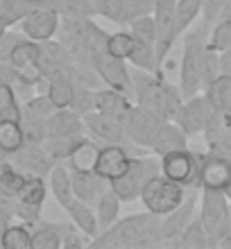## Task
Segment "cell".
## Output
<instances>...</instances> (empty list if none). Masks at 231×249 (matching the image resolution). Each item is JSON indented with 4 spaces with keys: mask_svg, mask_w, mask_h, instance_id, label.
Returning a JSON list of instances; mask_svg holds the SVG:
<instances>
[{
    "mask_svg": "<svg viewBox=\"0 0 231 249\" xmlns=\"http://www.w3.org/2000/svg\"><path fill=\"white\" fill-rule=\"evenodd\" d=\"M161 217L145 211V213H134L109 227V229L100 231L95 238H91L89 247L98 249H120V247H161Z\"/></svg>",
    "mask_w": 231,
    "mask_h": 249,
    "instance_id": "obj_1",
    "label": "cell"
},
{
    "mask_svg": "<svg viewBox=\"0 0 231 249\" xmlns=\"http://www.w3.org/2000/svg\"><path fill=\"white\" fill-rule=\"evenodd\" d=\"M132 89H134V102L145 107L163 120H172L177 113L179 105L184 102V95L179 86L170 84L161 72L150 71H132Z\"/></svg>",
    "mask_w": 231,
    "mask_h": 249,
    "instance_id": "obj_2",
    "label": "cell"
},
{
    "mask_svg": "<svg viewBox=\"0 0 231 249\" xmlns=\"http://www.w3.org/2000/svg\"><path fill=\"white\" fill-rule=\"evenodd\" d=\"M211 27L206 20L191 30H186L184 36V53H181V66H179V91L186 98H193L202 91V54L209 46Z\"/></svg>",
    "mask_w": 231,
    "mask_h": 249,
    "instance_id": "obj_3",
    "label": "cell"
},
{
    "mask_svg": "<svg viewBox=\"0 0 231 249\" xmlns=\"http://www.w3.org/2000/svg\"><path fill=\"white\" fill-rule=\"evenodd\" d=\"M199 222L209 236V247H218V243L231 231L229 197L220 190L202 188V204H199Z\"/></svg>",
    "mask_w": 231,
    "mask_h": 249,
    "instance_id": "obj_4",
    "label": "cell"
},
{
    "mask_svg": "<svg viewBox=\"0 0 231 249\" xmlns=\"http://www.w3.org/2000/svg\"><path fill=\"white\" fill-rule=\"evenodd\" d=\"M188 193L193 190L184 188L181 184L172 181V179L163 177L161 172L159 175H152V177L145 181L143 190H141V202L145 206V211L154 213V215L163 217L165 213H170L184 202Z\"/></svg>",
    "mask_w": 231,
    "mask_h": 249,
    "instance_id": "obj_5",
    "label": "cell"
},
{
    "mask_svg": "<svg viewBox=\"0 0 231 249\" xmlns=\"http://www.w3.org/2000/svg\"><path fill=\"white\" fill-rule=\"evenodd\" d=\"M202 159L204 152L197 150H177V152H168L163 157H159L161 163V175L172 181L181 184L188 190H199V175H202Z\"/></svg>",
    "mask_w": 231,
    "mask_h": 249,
    "instance_id": "obj_6",
    "label": "cell"
},
{
    "mask_svg": "<svg viewBox=\"0 0 231 249\" xmlns=\"http://www.w3.org/2000/svg\"><path fill=\"white\" fill-rule=\"evenodd\" d=\"M159 172H161L159 159L150 157V154L134 157L125 175H120L118 179L109 181V186H111V190L118 195L120 202L129 204V202H134V199H141V190H143L145 181L152 177V175H159Z\"/></svg>",
    "mask_w": 231,
    "mask_h": 249,
    "instance_id": "obj_7",
    "label": "cell"
},
{
    "mask_svg": "<svg viewBox=\"0 0 231 249\" xmlns=\"http://www.w3.org/2000/svg\"><path fill=\"white\" fill-rule=\"evenodd\" d=\"M39 41L27 39L23 34V39L16 41V46L12 48V54H9V64L16 71V84L23 86V89H30V86H39L46 84V79L41 75L39 68Z\"/></svg>",
    "mask_w": 231,
    "mask_h": 249,
    "instance_id": "obj_8",
    "label": "cell"
},
{
    "mask_svg": "<svg viewBox=\"0 0 231 249\" xmlns=\"http://www.w3.org/2000/svg\"><path fill=\"white\" fill-rule=\"evenodd\" d=\"M93 71L98 72V77L102 79L105 86H111L116 91L125 93L134 100V89H132V71L127 68L125 59L113 57L109 50H98L93 54Z\"/></svg>",
    "mask_w": 231,
    "mask_h": 249,
    "instance_id": "obj_9",
    "label": "cell"
},
{
    "mask_svg": "<svg viewBox=\"0 0 231 249\" xmlns=\"http://www.w3.org/2000/svg\"><path fill=\"white\" fill-rule=\"evenodd\" d=\"M175 7L177 0H157L152 9L154 27H157V68L161 72L172 43L177 41V27H175Z\"/></svg>",
    "mask_w": 231,
    "mask_h": 249,
    "instance_id": "obj_10",
    "label": "cell"
},
{
    "mask_svg": "<svg viewBox=\"0 0 231 249\" xmlns=\"http://www.w3.org/2000/svg\"><path fill=\"white\" fill-rule=\"evenodd\" d=\"M98 16L116 25H132L139 16L152 14L157 0H91Z\"/></svg>",
    "mask_w": 231,
    "mask_h": 249,
    "instance_id": "obj_11",
    "label": "cell"
},
{
    "mask_svg": "<svg viewBox=\"0 0 231 249\" xmlns=\"http://www.w3.org/2000/svg\"><path fill=\"white\" fill-rule=\"evenodd\" d=\"M163 123L165 120L161 116H157L154 111H150V109H145L141 105H134L132 111L127 113L125 118V136L129 143L150 150L154 134H157V129Z\"/></svg>",
    "mask_w": 231,
    "mask_h": 249,
    "instance_id": "obj_12",
    "label": "cell"
},
{
    "mask_svg": "<svg viewBox=\"0 0 231 249\" xmlns=\"http://www.w3.org/2000/svg\"><path fill=\"white\" fill-rule=\"evenodd\" d=\"M211 111H213V105L209 102L206 93L199 91V93H195L193 98H186L184 102L179 105L172 123H177L188 136H195V134H202Z\"/></svg>",
    "mask_w": 231,
    "mask_h": 249,
    "instance_id": "obj_13",
    "label": "cell"
},
{
    "mask_svg": "<svg viewBox=\"0 0 231 249\" xmlns=\"http://www.w3.org/2000/svg\"><path fill=\"white\" fill-rule=\"evenodd\" d=\"M195 206H197V197H195V190H193L177 209L161 217V240H163V247H177L179 236L184 233V229L195 217Z\"/></svg>",
    "mask_w": 231,
    "mask_h": 249,
    "instance_id": "obj_14",
    "label": "cell"
},
{
    "mask_svg": "<svg viewBox=\"0 0 231 249\" xmlns=\"http://www.w3.org/2000/svg\"><path fill=\"white\" fill-rule=\"evenodd\" d=\"M9 161H12L20 172H25V175H36V177H48L50 170H53V165H54L50 154L43 150V145L32 143V141H25L23 147H18L14 154H9Z\"/></svg>",
    "mask_w": 231,
    "mask_h": 249,
    "instance_id": "obj_15",
    "label": "cell"
},
{
    "mask_svg": "<svg viewBox=\"0 0 231 249\" xmlns=\"http://www.w3.org/2000/svg\"><path fill=\"white\" fill-rule=\"evenodd\" d=\"M84 118V127L86 134L98 141L100 145H109V143H127L125 136V124L120 120L111 118V116H105L100 111H89L82 116Z\"/></svg>",
    "mask_w": 231,
    "mask_h": 249,
    "instance_id": "obj_16",
    "label": "cell"
},
{
    "mask_svg": "<svg viewBox=\"0 0 231 249\" xmlns=\"http://www.w3.org/2000/svg\"><path fill=\"white\" fill-rule=\"evenodd\" d=\"M59 14L48 9V7H39L34 9L32 14H27L25 18L20 20V32L25 34L27 39L32 41H48V39H54L57 32H59Z\"/></svg>",
    "mask_w": 231,
    "mask_h": 249,
    "instance_id": "obj_17",
    "label": "cell"
},
{
    "mask_svg": "<svg viewBox=\"0 0 231 249\" xmlns=\"http://www.w3.org/2000/svg\"><path fill=\"white\" fill-rule=\"evenodd\" d=\"M231 184V159H225L215 152L206 150L202 159V175H199V190H220L225 193Z\"/></svg>",
    "mask_w": 231,
    "mask_h": 249,
    "instance_id": "obj_18",
    "label": "cell"
},
{
    "mask_svg": "<svg viewBox=\"0 0 231 249\" xmlns=\"http://www.w3.org/2000/svg\"><path fill=\"white\" fill-rule=\"evenodd\" d=\"M132 98L125 95V93L116 91L111 86H100L95 89V111L105 113V116H111V118L120 120L125 124L127 113L132 111Z\"/></svg>",
    "mask_w": 231,
    "mask_h": 249,
    "instance_id": "obj_19",
    "label": "cell"
},
{
    "mask_svg": "<svg viewBox=\"0 0 231 249\" xmlns=\"http://www.w3.org/2000/svg\"><path fill=\"white\" fill-rule=\"evenodd\" d=\"M188 147V134H186L177 123L165 120L161 127L157 129L150 145V152L154 157H163L168 152H177V150H186Z\"/></svg>",
    "mask_w": 231,
    "mask_h": 249,
    "instance_id": "obj_20",
    "label": "cell"
},
{
    "mask_svg": "<svg viewBox=\"0 0 231 249\" xmlns=\"http://www.w3.org/2000/svg\"><path fill=\"white\" fill-rule=\"evenodd\" d=\"M84 131V118L73 107L54 109V113L48 118V136H77Z\"/></svg>",
    "mask_w": 231,
    "mask_h": 249,
    "instance_id": "obj_21",
    "label": "cell"
},
{
    "mask_svg": "<svg viewBox=\"0 0 231 249\" xmlns=\"http://www.w3.org/2000/svg\"><path fill=\"white\" fill-rule=\"evenodd\" d=\"M71 179H73V193L77 199L95 206L98 197L109 188V181L102 179L98 172H73L71 170Z\"/></svg>",
    "mask_w": 231,
    "mask_h": 249,
    "instance_id": "obj_22",
    "label": "cell"
},
{
    "mask_svg": "<svg viewBox=\"0 0 231 249\" xmlns=\"http://www.w3.org/2000/svg\"><path fill=\"white\" fill-rule=\"evenodd\" d=\"M100 147H102V145H100L98 141L84 136L77 145H75V150L71 152V157L66 159V165L73 172H95Z\"/></svg>",
    "mask_w": 231,
    "mask_h": 249,
    "instance_id": "obj_23",
    "label": "cell"
},
{
    "mask_svg": "<svg viewBox=\"0 0 231 249\" xmlns=\"http://www.w3.org/2000/svg\"><path fill=\"white\" fill-rule=\"evenodd\" d=\"M71 217V222L77 227L82 233H86L89 238H95L100 233V224H98V215H95V206L82 202L77 197H73V202L64 209Z\"/></svg>",
    "mask_w": 231,
    "mask_h": 249,
    "instance_id": "obj_24",
    "label": "cell"
},
{
    "mask_svg": "<svg viewBox=\"0 0 231 249\" xmlns=\"http://www.w3.org/2000/svg\"><path fill=\"white\" fill-rule=\"evenodd\" d=\"M48 184H50V193L57 199L61 209H66L73 202V179H71V168L64 163H54L50 175H48Z\"/></svg>",
    "mask_w": 231,
    "mask_h": 249,
    "instance_id": "obj_25",
    "label": "cell"
},
{
    "mask_svg": "<svg viewBox=\"0 0 231 249\" xmlns=\"http://www.w3.org/2000/svg\"><path fill=\"white\" fill-rule=\"evenodd\" d=\"M41 7L57 12L59 18H95L98 16L91 0H41Z\"/></svg>",
    "mask_w": 231,
    "mask_h": 249,
    "instance_id": "obj_26",
    "label": "cell"
},
{
    "mask_svg": "<svg viewBox=\"0 0 231 249\" xmlns=\"http://www.w3.org/2000/svg\"><path fill=\"white\" fill-rule=\"evenodd\" d=\"M75 82L68 75H57V77H50L46 82V95L50 98L57 109H64V107H73L75 100Z\"/></svg>",
    "mask_w": 231,
    "mask_h": 249,
    "instance_id": "obj_27",
    "label": "cell"
},
{
    "mask_svg": "<svg viewBox=\"0 0 231 249\" xmlns=\"http://www.w3.org/2000/svg\"><path fill=\"white\" fill-rule=\"evenodd\" d=\"M41 7V0H0V23L9 30Z\"/></svg>",
    "mask_w": 231,
    "mask_h": 249,
    "instance_id": "obj_28",
    "label": "cell"
},
{
    "mask_svg": "<svg viewBox=\"0 0 231 249\" xmlns=\"http://www.w3.org/2000/svg\"><path fill=\"white\" fill-rule=\"evenodd\" d=\"M120 199L118 195L111 190V186L98 197V202H95V215H98V224H100V231L109 229L116 220L120 217Z\"/></svg>",
    "mask_w": 231,
    "mask_h": 249,
    "instance_id": "obj_29",
    "label": "cell"
},
{
    "mask_svg": "<svg viewBox=\"0 0 231 249\" xmlns=\"http://www.w3.org/2000/svg\"><path fill=\"white\" fill-rule=\"evenodd\" d=\"M206 98L213 105V109H218L220 113H225L231 120V75H220L209 89H206Z\"/></svg>",
    "mask_w": 231,
    "mask_h": 249,
    "instance_id": "obj_30",
    "label": "cell"
},
{
    "mask_svg": "<svg viewBox=\"0 0 231 249\" xmlns=\"http://www.w3.org/2000/svg\"><path fill=\"white\" fill-rule=\"evenodd\" d=\"M25 129L20 120H12V118H2L0 120V150L5 152L7 157L14 154V152L23 147L25 143Z\"/></svg>",
    "mask_w": 231,
    "mask_h": 249,
    "instance_id": "obj_31",
    "label": "cell"
},
{
    "mask_svg": "<svg viewBox=\"0 0 231 249\" xmlns=\"http://www.w3.org/2000/svg\"><path fill=\"white\" fill-rule=\"evenodd\" d=\"M32 249H61L59 222H39L32 227Z\"/></svg>",
    "mask_w": 231,
    "mask_h": 249,
    "instance_id": "obj_32",
    "label": "cell"
},
{
    "mask_svg": "<svg viewBox=\"0 0 231 249\" xmlns=\"http://www.w3.org/2000/svg\"><path fill=\"white\" fill-rule=\"evenodd\" d=\"M0 247L5 249H32V227L27 222H9L2 231Z\"/></svg>",
    "mask_w": 231,
    "mask_h": 249,
    "instance_id": "obj_33",
    "label": "cell"
},
{
    "mask_svg": "<svg viewBox=\"0 0 231 249\" xmlns=\"http://www.w3.org/2000/svg\"><path fill=\"white\" fill-rule=\"evenodd\" d=\"M84 138V134L77 136H46L43 138V150L50 154L54 163H66V159L71 157V152L75 150V145Z\"/></svg>",
    "mask_w": 231,
    "mask_h": 249,
    "instance_id": "obj_34",
    "label": "cell"
},
{
    "mask_svg": "<svg viewBox=\"0 0 231 249\" xmlns=\"http://www.w3.org/2000/svg\"><path fill=\"white\" fill-rule=\"evenodd\" d=\"M202 5H204V0H177V7H175L177 36H181L188 27L195 25V20L202 16Z\"/></svg>",
    "mask_w": 231,
    "mask_h": 249,
    "instance_id": "obj_35",
    "label": "cell"
},
{
    "mask_svg": "<svg viewBox=\"0 0 231 249\" xmlns=\"http://www.w3.org/2000/svg\"><path fill=\"white\" fill-rule=\"evenodd\" d=\"M129 64L134 68H141V71H150V72H159L157 68V46L152 43H145V41L134 39V50L129 54Z\"/></svg>",
    "mask_w": 231,
    "mask_h": 249,
    "instance_id": "obj_36",
    "label": "cell"
},
{
    "mask_svg": "<svg viewBox=\"0 0 231 249\" xmlns=\"http://www.w3.org/2000/svg\"><path fill=\"white\" fill-rule=\"evenodd\" d=\"M25 177H27L25 172H20L18 168L7 159L5 163L0 165V190L9 197H16L18 190L23 188V184H25Z\"/></svg>",
    "mask_w": 231,
    "mask_h": 249,
    "instance_id": "obj_37",
    "label": "cell"
},
{
    "mask_svg": "<svg viewBox=\"0 0 231 249\" xmlns=\"http://www.w3.org/2000/svg\"><path fill=\"white\" fill-rule=\"evenodd\" d=\"M177 247L179 249H206L209 247V236H206V231L197 215L193 217V222L188 224L184 229V233L179 236Z\"/></svg>",
    "mask_w": 231,
    "mask_h": 249,
    "instance_id": "obj_38",
    "label": "cell"
},
{
    "mask_svg": "<svg viewBox=\"0 0 231 249\" xmlns=\"http://www.w3.org/2000/svg\"><path fill=\"white\" fill-rule=\"evenodd\" d=\"M220 75H222L220 72V53L215 48L206 46L204 54H202V91H206Z\"/></svg>",
    "mask_w": 231,
    "mask_h": 249,
    "instance_id": "obj_39",
    "label": "cell"
},
{
    "mask_svg": "<svg viewBox=\"0 0 231 249\" xmlns=\"http://www.w3.org/2000/svg\"><path fill=\"white\" fill-rule=\"evenodd\" d=\"M107 50L113 54V57H118V59H129V54L134 50V34L132 32H113L109 34V39H107Z\"/></svg>",
    "mask_w": 231,
    "mask_h": 249,
    "instance_id": "obj_40",
    "label": "cell"
},
{
    "mask_svg": "<svg viewBox=\"0 0 231 249\" xmlns=\"http://www.w3.org/2000/svg\"><path fill=\"white\" fill-rule=\"evenodd\" d=\"M2 118H12L20 120V105L16 100V91L12 84H0V120Z\"/></svg>",
    "mask_w": 231,
    "mask_h": 249,
    "instance_id": "obj_41",
    "label": "cell"
},
{
    "mask_svg": "<svg viewBox=\"0 0 231 249\" xmlns=\"http://www.w3.org/2000/svg\"><path fill=\"white\" fill-rule=\"evenodd\" d=\"M54 109H57V107L50 102L48 95H34V98H27L25 105L20 107V111L23 113L34 116V118H43V120L50 118V116L54 113Z\"/></svg>",
    "mask_w": 231,
    "mask_h": 249,
    "instance_id": "obj_42",
    "label": "cell"
},
{
    "mask_svg": "<svg viewBox=\"0 0 231 249\" xmlns=\"http://www.w3.org/2000/svg\"><path fill=\"white\" fill-rule=\"evenodd\" d=\"M229 124H231V120L227 118L225 113H220L218 109H213L211 116H209V120H206V124H204V129H202V136H204L206 145L213 143V141H215Z\"/></svg>",
    "mask_w": 231,
    "mask_h": 249,
    "instance_id": "obj_43",
    "label": "cell"
},
{
    "mask_svg": "<svg viewBox=\"0 0 231 249\" xmlns=\"http://www.w3.org/2000/svg\"><path fill=\"white\" fill-rule=\"evenodd\" d=\"M73 109L77 113H82V116L89 111H95V89H91V86H75Z\"/></svg>",
    "mask_w": 231,
    "mask_h": 249,
    "instance_id": "obj_44",
    "label": "cell"
},
{
    "mask_svg": "<svg viewBox=\"0 0 231 249\" xmlns=\"http://www.w3.org/2000/svg\"><path fill=\"white\" fill-rule=\"evenodd\" d=\"M209 150L220 154V157H225V159H231V124L213 141V143H209Z\"/></svg>",
    "mask_w": 231,
    "mask_h": 249,
    "instance_id": "obj_45",
    "label": "cell"
},
{
    "mask_svg": "<svg viewBox=\"0 0 231 249\" xmlns=\"http://www.w3.org/2000/svg\"><path fill=\"white\" fill-rule=\"evenodd\" d=\"M220 72L231 75V50H222L220 53Z\"/></svg>",
    "mask_w": 231,
    "mask_h": 249,
    "instance_id": "obj_46",
    "label": "cell"
},
{
    "mask_svg": "<svg viewBox=\"0 0 231 249\" xmlns=\"http://www.w3.org/2000/svg\"><path fill=\"white\" fill-rule=\"evenodd\" d=\"M218 20H231V0H227L225 7H222V12H220Z\"/></svg>",
    "mask_w": 231,
    "mask_h": 249,
    "instance_id": "obj_47",
    "label": "cell"
},
{
    "mask_svg": "<svg viewBox=\"0 0 231 249\" xmlns=\"http://www.w3.org/2000/svg\"><path fill=\"white\" fill-rule=\"evenodd\" d=\"M218 249H231V231H229V233H227V236L218 243Z\"/></svg>",
    "mask_w": 231,
    "mask_h": 249,
    "instance_id": "obj_48",
    "label": "cell"
},
{
    "mask_svg": "<svg viewBox=\"0 0 231 249\" xmlns=\"http://www.w3.org/2000/svg\"><path fill=\"white\" fill-rule=\"evenodd\" d=\"M7 159H9V157H7V154H5V152H2V150H0V165H2V163H5V161H7Z\"/></svg>",
    "mask_w": 231,
    "mask_h": 249,
    "instance_id": "obj_49",
    "label": "cell"
},
{
    "mask_svg": "<svg viewBox=\"0 0 231 249\" xmlns=\"http://www.w3.org/2000/svg\"><path fill=\"white\" fill-rule=\"evenodd\" d=\"M5 34H7V27L2 25V23H0V39H2V36H5Z\"/></svg>",
    "mask_w": 231,
    "mask_h": 249,
    "instance_id": "obj_50",
    "label": "cell"
},
{
    "mask_svg": "<svg viewBox=\"0 0 231 249\" xmlns=\"http://www.w3.org/2000/svg\"><path fill=\"white\" fill-rule=\"evenodd\" d=\"M225 195H227V197H229V202H231V184H229V186H227V190H225Z\"/></svg>",
    "mask_w": 231,
    "mask_h": 249,
    "instance_id": "obj_51",
    "label": "cell"
},
{
    "mask_svg": "<svg viewBox=\"0 0 231 249\" xmlns=\"http://www.w3.org/2000/svg\"><path fill=\"white\" fill-rule=\"evenodd\" d=\"M229 213H231V202H229Z\"/></svg>",
    "mask_w": 231,
    "mask_h": 249,
    "instance_id": "obj_52",
    "label": "cell"
}]
</instances>
